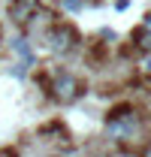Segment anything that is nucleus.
Returning <instances> with one entry per match:
<instances>
[{"label": "nucleus", "mask_w": 151, "mask_h": 157, "mask_svg": "<svg viewBox=\"0 0 151 157\" xmlns=\"http://www.w3.org/2000/svg\"><path fill=\"white\" fill-rule=\"evenodd\" d=\"M106 136L109 139H133L136 133H139V112L133 109V106H118V109H112L109 112V118H106Z\"/></svg>", "instance_id": "nucleus-1"}, {"label": "nucleus", "mask_w": 151, "mask_h": 157, "mask_svg": "<svg viewBox=\"0 0 151 157\" xmlns=\"http://www.w3.org/2000/svg\"><path fill=\"white\" fill-rule=\"evenodd\" d=\"M76 45H79V30H76L73 24H52L48 30H45V48L57 55V58H64V55H70Z\"/></svg>", "instance_id": "nucleus-2"}, {"label": "nucleus", "mask_w": 151, "mask_h": 157, "mask_svg": "<svg viewBox=\"0 0 151 157\" xmlns=\"http://www.w3.org/2000/svg\"><path fill=\"white\" fill-rule=\"evenodd\" d=\"M48 94H52L55 103L70 106V103H76V100L82 97V82H79V76H73V73H57V76L52 78V85H48Z\"/></svg>", "instance_id": "nucleus-3"}, {"label": "nucleus", "mask_w": 151, "mask_h": 157, "mask_svg": "<svg viewBox=\"0 0 151 157\" xmlns=\"http://www.w3.org/2000/svg\"><path fill=\"white\" fill-rule=\"evenodd\" d=\"M33 15H37V6H27V3H12L9 6V18L15 24H30Z\"/></svg>", "instance_id": "nucleus-4"}, {"label": "nucleus", "mask_w": 151, "mask_h": 157, "mask_svg": "<svg viewBox=\"0 0 151 157\" xmlns=\"http://www.w3.org/2000/svg\"><path fill=\"white\" fill-rule=\"evenodd\" d=\"M130 39H133V45H136L139 52H151V33L145 30V27H136Z\"/></svg>", "instance_id": "nucleus-5"}, {"label": "nucleus", "mask_w": 151, "mask_h": 157, "mask_svg": "<svg viewBox=\"0 0 151 157\" xmlns=\"http://www.w3.org/2000/svg\"><path fill=\"white\" fill-rule=\"evenodd\" d=\"M64 9L67 12H79V9H85V0H64Z\"/></svg>", "instance_id": "nucleus-6"}, {"label": "nucleus", "mask_w": 151, "mask_h": 157, "mask_svg": "<svg viewBox=\"0 0 151 157\" xmlns=\"http://www.w3.org/2000/svg\"><path fill=\"white\" fill-rule=\"evenodd\" d=\"M142 73H151V52H145V58H142Z\"/></svg>", "instance_id": "nucleus-7"}, {"label": "nucleus", "mask_w": 151, "mask_h": 157, "mask_svg": "<svg viewBox=\"0 0 151 157\" xmlns=\"http://www.w3.org/2000/svg\"><path fill=\"white\" fill-rule=\"evenodd\" d=\"M127 6H130V0H115V9H118V12H124Z\"/></svg>", "instance_id": "nucleus-8"}, {"label": "nucleus", "mask_w": 151, "mask_h": 157, "mask_svg": "<svg viewBox=\"0 0 151 157\" xmlns=\"http://www.w3.org/2000/svg\"><path fill=\"white\" fill-rule=\"evenodd\" d=\"M100 36H103V39H115V33L109 30V27H103V30H100Z\"/></svg>", "instance_id": "nucleus-9"}, {"label": "nucleus", "mask_w": 151, "mask_h": 157, "mask_svg": "<svg viewBox=\"0 0 151 157\" xmlns=\"http://www.w3.org/2000/svg\"><path fill=\"white\" fill-rule=\"evenodd\" d=\"M142 27H145V30H148V33H151V12H148V15H145V18H142Z\"/></svg>", "instance_id": "nucleus-10"}, {"label": "nucleus", "mask_w": 151, "mask_h": 157, "mask_svg": "<svg viewBox=\"0 0 151 157\" xmlns=\"http://www.w3.org/2000/svg\"><path fill=\"white\" fill-rule=\"evenodd\" d=\"M12 3H27V6H39V0H12Z\"/></svg>", "instance_id": "nucleus-11"}, {"label": "nucleus", "mask_w": 151, "mask_h": 157, "mask_svg": "<svg viewBox=\"0 0 151 157\" xmlns=\"http://www.w3.org/2000/svg\"><path fill=\"white\" fill-rule=\"evenodd\" d=\"M142 157H151V148H145V154H142Z\"/></svg>", "instance_id": "nucleus-12"}]
</instances>
